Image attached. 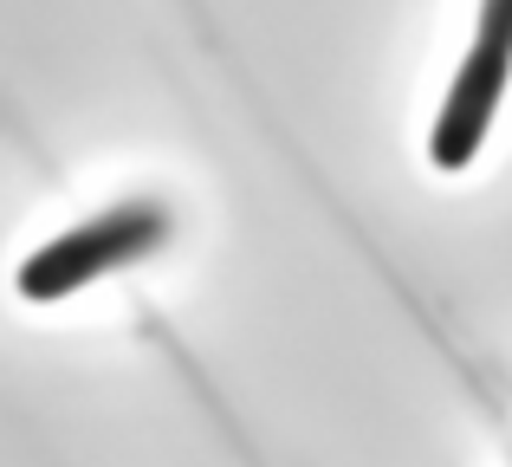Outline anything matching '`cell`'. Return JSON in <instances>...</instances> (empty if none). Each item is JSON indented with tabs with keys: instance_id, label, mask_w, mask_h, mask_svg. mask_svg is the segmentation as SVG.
Segmentation results:
<instances>
[{
	"instance_id": "obj_2",
	"label": "cell",
	"mask_w": 512,
	"mask_h": 467,
	"mask_svg": "<svg viewBox=\"0 0 512 467\" xmlns=\"http://www.w3.org/2000/svg\"><path fill=\"white\" fill-rule=\"evenodd\" d=\"M506 78H512V52L474 39V52L461 59L448 98H441L435 137H428L435 169H467L480 156V143H487V130H493V111H500V98H506Z\"/></svg>"
},
{
	"instance_id": "obj_1",
	"label": "cell",
	"mask_w": 512,
	"mask_h": 467,
	"mask_svg": "<svg viewBox=\"0 0 512 467\" xmlns=\"http://www.w3.org/2000/svg\"><path fill=\"white\" fill-rule=\"evenodd\" d=\"M163 234H169V215L156 202H124V208H111V215L85 221V228L46 240L39 253H26L20 299L52 305V299H65V292L91 286V279L117 273V266L143 260V253H156V247H163Z\"/></svg>"
},
{
	"instance_id": "obj_3",
	"label": "cell",
	"mask_w": 512,
	"mask_h": 467,
	"mask_svg": "<svg viewBox=\"0 0 512 467\" xmlns=\"http://www.w3.org/2000/svg\"><path fill=\"white\" fill-rule=\"evenodd\" d=\"M480 46L512 52V0H480Z\"/></svg>"
}]
</instances>
